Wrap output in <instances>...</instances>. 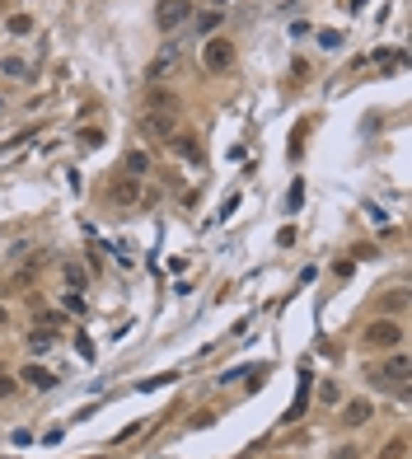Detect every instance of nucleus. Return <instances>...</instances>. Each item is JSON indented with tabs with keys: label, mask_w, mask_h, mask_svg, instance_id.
Returning a JSON list of instances; mask_svg holds the SVG:
<instances>
[{
	"label": "nucleus",
	"mask_w": 412,
	"mask_h": 459,
	"mask_svg": "<svg viewBox=\"0 0 412 459\" xmlns=\"http://www.w3.org/2000/svg\"><path fill=\"white\" fill-rule=\"evenodd\" d=\"M230 66H234V43L211 33L206 43H201V70H206V75H225Z\"/></svg>",
	"instance_id": "1"
},
{
	"label": "nucleus",
	"mask_w": 412,
	"mask_h": 459,
	"mask_svg": "<svg viewBox=\"0 0 412 459\" xmlns=\"http://www.w3.org/2000/svg\"><path fill=\"white\" fill-rule=\"evenodd\" d=\"M141 179H132V174H122V179H112V188H108V206H117V211H132V206H141L145 197H141Z\"/></svg>",
	"instance_id": "2"
},
{
	"label": "nucleus",
	"mask_w": 412,
	"mask_h": 459,
	"mask_svg": "<svg viewBox=\"0 0 412 459\" xmlns=\"http://www.w3.org/2000/svg\"><path fill=\"white\" fill-rule=\"evenodd\" d=\"M361 342H366V347H379V352H393L403 342V328L393 324V319H375V324L361 333Z\"/></svg>",
	"instance_id": "3"
},
{
	"label": "nucleus",
	"mask_w": 412,
	"mask_h": 459,
	"mask_svg": "<svg viewBox=\"0 0 412 459\" xmlns=\"http://www.w3.org/2000/svg\"><path fill=\"white\" fill-rule=\"evenodd\" d=\"M179 61H183L179 43H164V47H159V56H155V61H150V66H145V80H150V85H159V80H169V75H174V66H179Z\"/></svg>",
	"instance_id": "4"
},
{
	"label": "nucleus",
	"mask_w": 412,
	"mask_h": 459,
	"mask_svg": "<svg viewBox=\"0 0 412 459\" xmlns=\"http://www.w3.org/2000/svg\"><path fill=\"white\" fill-rule=\"evenodd\" d=\"M188 14H192L188 0H159V10H155V28H159V33H174V28H179V23L188 19Z\"/></svg>",
	"instance_id": "5"
},
{
	"label": "nucleus",
	"mask_w": 412,
	"mask_h": 459,
	"mask_svg": "<svg viewBox=\"0 0 412 459\" xmlns=\"http://www.w3.org/2000/svg\"><path fill=\"white\" fill-rule=\"evenodd\" d=\"M145 108L150 112H169V117H179L183 112V99L174 90H164V85H150V90H145Z\"/></svg>",
	"instance_id": "6"
},
{
	"label": "nucleus",
	"mask_w": 412,
	"mask_h": 459,
	"mask_svg": "<svg viewBox=\"0 0 412 459\" xmlns=\"http://www.w3.org/2000/svg\"><path fill=\"white\" fill-rule=\"evenodd\" d=\"M169 150H174V159H183V164H201V146H197V136H188V132L169 136Z\"/></svg>",
	"instance_id": "7"
},
{
	"label": "nucleus",
	"mask_w": 412,
	"mask_h": 459,
	"mask_svg": "<svg viewBox=\"0 0 412 459\" xmlns=\"http://www.w3.org/2000/svg\"><path fill=\"white\" fill-rule=\"evenodd\" d=\"M370 380H393V384H408V357H403V352H393V357L384 361V370H375Z\"/></svg>",
	"instance_id": "8"
},
{
	"label": "nucleus",
	"mask_w": 412,
	"mask_h": 459,
	"mask_svg": "<svg viewBox=\"0 0 412 459\" xmlns=\"http://www.w3.org/2000/svg\"><path fill=\"white\" fill-rule=\"evenodd\" d=\"M305 408H310V366H300V389H295V403L286 408V417H281V422H300Z\"/></svg>",
	"instance_id": "9"
},
{
	"label": "nucleus",
	"mask_w": 412,
	"mask_h": 459,
	"mask_svg": "<svg viewBox=\"0 0 412 459\" xmlns=\"http://www.w3.org/2000/svg\"><path fill=\"white\" fill-rule=\"evenodd\" d=\"M370 417H375V403H370V399H352V403L342 408V422L347 426H366Z\"/></svg>",
	"instance_id": "10"
},
{
	"label": "nucleus",
	"mask_w": 412,
	"mask_h": 459,
	"mask_svg": "<svg viewBox=\"0 0 412 459\" xmlns=\"http://www.w3.org/2000/svg\"><path fill=\"white\" fill-rule=\"evenodd\" d=\"M19 380L23 384H28V389H56V375H52V370H43V366H23V375H19Z\"/></svg>",
	"instance_id": "11"
},
{
	"label": "nucleus",
	"mask_w": 412,
	"mask_h": 459,
	"mask_svg": "<svg viewBox=\"0 0 412 459\" xmlns=\"http://www.w3.org/2000/svg\"><path fill=\"white\" fill-rule=\"evenodd\" d=\"M145 169H150V155H145V150H127L122 174H132V179H145Z\"/></svg>",
	"instance_id": "12"
},
{
	"label": "nucleus",
	"mask_w": 412,
	"mask_h": 459,
	"mask_svg": "<svg viewBox=\"0 0 412 459\" xmlns=\"http://www.w3.org/2000/svg\"><path fill=\"white\" fill-rule=\"evenodd\" d=\"M145 132L169 141V136H174V117H169V112H150V117H145Z\"/></svg>",
	"instance_id": "13"
},
{
	"label": "nucleus",
	"mask_w": 412,
	"mask_h": 459,
	"mask_svg": "<svg viewBox=\"0 0 412 459\" xmlns=\"http://www.w3.org/2000/svg\"><path fill=\"white\" fill-rule=\"evenodd\" d=\"M56 342V328H47V324H38L33 333H28V352H47Z\"/></svg>",
	"instance_id": "14"
},
{
	"label": "nucleus",
	"mask_w": 412,
	"mask_h": 459,
	"mask_svg": "<svg viewBox=\"0 0 412 459\" xmlns=\"http://www.w3.org/2000/svg\"><path fill=\"white\" fill-rule=\"evenodd\" d=\"M0 75H10V80H28V61H19V56H0Z\"/></svg>",
	"instance_id": "15"
},
{
	"label": "nucleus",
	"mask_w": 412,
	"mask_h": 459,
	"mask_svg": "<svg viewBox=\"0 0 412 459\" xmlns=\"http://www.w3.org/2000/svg\"><path fill=\"white\" fill-rule=\"evenodd\" d=\"M5 28H10L14 38H23V33H33V14H23V10H14L10 19H5Z\"/></svg>",
	"instance_id": "16"
},
{
	"label": "nucleus",
	"mask_w": 412,
	"mask_h": 459,
	"mask_svg": "<svg viewBox=\"0 0 412 459\" xmlns=\"http://www.w3.org/2000/svg\"><path fill=\"white\" fill-rule=\"evenodd\" d=\"M221 19H225L221 10H206V14H197V33H206V38H211L216 28H221Z\"/></svg>",
	"instance_id": "17"
},
{
	"label": "nucleus",
	"mask_w": 412,
	"mask_h": 459,
	"mask_svg": "<svg viewBox=\"0 0 412 459\" xmlns=\"http://www.w3.org/2000/svg\"><path fill=\"white\" fill-rule=\"evenodd\" d=\"M403 305H408V291H389L384 300H379V310L384 314H403Z\"/></svg>",
	"instance_id": "18"
},
{
	"label": "nucleus",
	"mask_w": 412,
	"mask_h": 459,
	"mask_svg": "<svg viewBox=\"0 0 412 459\" xmlns=\"http://www.w3.org/2000/svg\"><path fill=\"white\" fill-rule=\"evenodd\" d=\"M61 310H70V314H85V291H66Z\"/></svg>",
	"instance_id": "19"
},
{
	"label": "nucleus",
	"mask_w": 412,
	"mask_h": 459,
	"mask_svg": "<svg viewBox=\"0 0 412 459\" xmlns=\"http://www.w3.org/2000/svg\"><path fill=\"white\" fill-rule=\"evenodd\" d=\"M319 47L337 52V47H342V33H337V28H323V33H319Z\"/></svg>",
	"instance_id": "20"
},
{
	"label": "nucleus",
	"mask_w": 412,
	"mask_h": 459,
	"mask_svg": "<svg viewBox=\"0 0 412 459\" xmlns=\"http://www.w3.org/2000/svg\"><path fill=\"white\" fill-rule=\"evenodd\" d=\"M403 450H408V440H403V436H393L389 445H384V455H379V459H403Z\"/></svg>",
	"instance_id": "21"
},
{
	"label": "nucleus",
	"mask_w": 412,
	"mask_h": 459,
	"mask_svg": "<svg viewBox=\"0 0 412 459\" xmlns=\"http://www.w3.org/2000/svg\"><path fill=\"white\" fill-rule=\"evenodd\" d=\"M80 146H103V132H99V127H85V132H80Z\"/></svg>",
	"instance_id": "22"
},
{
	"label": "nucleus",
	"mask_w": 412,
	"mask_h": 459,
	"mask_svg": "<svg viewBox=\"0 0 412 459\" xmlns=\"http://www.w3.org/2000/svg\"><path fill=\"white\" fill-rule=\"evenodd\" d=\"M66 286H70V291H85V272H80L75 263L66 268Z\"/></svg>",
	"instance_id": "23"
},
{
	"label": "nucleus",
	"mask_w": 412,
	"mask_h": 459,
	"mask_svg": "<svg viewBox=\"0 0 412 459\" xmlns=\"http://www.w3.org/2000/svg\"><path fill=\"white\" fill-rule=\"evenodd\" d=\"M75 352H80V357H85V361H94V342H90V337H85V333H75Z\"/></svg>",
	"instance_id": "24"
},
{
	"label": "nucleus",
	"mask_w": 412,
	"mask_h": 459,
	"mask_svg": "<svg viewBox=\"0 0 412 459\" xmlns=\"http://www.w3.org/2000/svg\"><path fill=\"white\" fill-rule=\"evenodd\" d=\"M305 202V183H290V197H286V206H290V211H295V206H300Z\"/></svg>",
	"instance_id": "25"
},
{
	"label": "nucleus",
	"mask_w": 412,
	"mask_h": 459,
	"mask_svg": "<svg viewBox=\"0 0 412 459\" xmlns=\"http://www.w3.org/2000/svg\"><path fill=\"white\" fill-rule=\"evenodd\" d=\"M277 244H281V248H290V244H295V225H286V230H281V235H277Z\"/></svg>",
	"instance_id": "26"
},
{
	"label": "nucleus",
	"mask_w": 412,
	"mask_h": 459,
	"mask_svg": "<svg viewBox=\"0 0 412 459\" xmlns=\"http://www.w3.org/2000/svg\"><path fill=\"white\" fill-rule=\"evenodd\" d=\"M14 389H19V384H14V380H10V375H0V399H10V394H14Z\"/></svg>",
	"instance_id": "27"
},
{
	"label": "nucleus",
	"mask_w": 412,
	"mask_h": 459,
	"mask_svg": "<svg viewBox=\"0 0 412 459\" xmlns=\"http://www.w3.org/2000/svg\"><path fill=\"white\" fill-rule=\"evenodd\" d=\"M337 459H356V450H352V445H342V450H337Z\"/></svg>",
	"instance_id": "28"
},
{
	"label": "nucleus",
	"mask_w": 412,
	"mask_h": 459,
	"mask_svg": "<svg viewBox=\"0 0 412 459\" xmlns=\"http://www.w3.org/2000/svg\"><path fill=\"white\" fill-rule=\"evenodd\" d=\"M5 324H10V314H5V305H0V328H5Z\"/></svg>",
	"instance_id": "29"
}]
</instances>
